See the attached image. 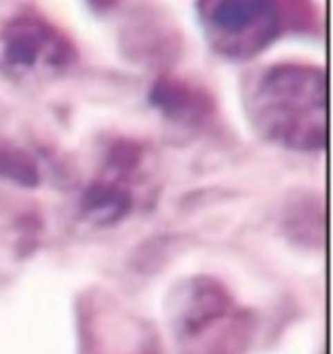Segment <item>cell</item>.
<instances>
[{
	"mask_svg": "<svg viewBox=\"0 0 333 354\" xmlns=\"http://www.w3.org/2000/svg\"><path fill=\"white\" fill-rule=\"evenodd\" d=\"M261 122L265 131L292 147L323 143V91L315 77H278L263 89Z\"/></svg>",
	"mask_w": 333,
	"mask_h": 354,
	"instance_id": "cell-1",
	"label": "cell"
},
{
	"mask_svg": "<svg viewBox=\"0 0 333 354\" xmlns=\"http://www.w3.org/2000/svg\"><path fill=\"white\" fill-rule=\"evenodd\" d=\"M203 6L211 33L230 50H257L274 33L272 0H205Z\"/></svg>",
	"mask_w": 333,
	"mask_h": 354,
	"instance_id": "cell-2",
	"label": "cell"
}]
</instances>
